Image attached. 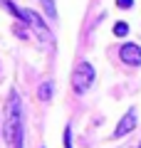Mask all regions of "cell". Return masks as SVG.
<instances>
[{"instance_id":"8992f818","label":"cell","mask_w":141,"mask_h":148,"mask_svg":"<svg viewBox=\"0 0 141 148\" xmlns=\"http://www.w3.org/2000/svg\"><path fill=\"white\" fill-rule=\"evenodd\" d=\"M42 3V10L50 20H57V5H55V0H40Z\"/></svg>"},{"instance_id":"8fae6325","label":"cell","mask_w":141,"mask_h":148,"mask_svg":"<svg viewBox=\"0 0 141 148\" xmlns=\"http://www.w3.org/2000/svg\"><path fill=\"white\" fill-rule=\"evenodd\" d=\"M139 148H141V143H139Z\"/></svg>"},{"instance_id":"3957f363","label":"cell","mask_w":141,"mask_h":148,"mask_svg":"<svg viewBox=\"0 0 141 148\" xmlns=\"http://www.w3.org/2000/svg\"><path fill=\"white\" fill-rule=\"evenodd\" d=\"M136 121H139V116H136V109H129L121 116V121L116 123V128H114V133H111V138H124L126 133H131L136 128Z\"/></svg>"},{"instance_id":"9c48e42d","label":"cell","mask_w":141,"mask_h":148,"mask_svg":"<svg viewBox=\"0 0 141 148\" xmlns=\"http://www.w3.org/2000/svg\"><path fill=\"white\" fill-rule=\"evenodd\" d=\"M116 5H119L121 10H129V8L134 5V0H116Z\"/></svg>"},{"instance_id":"5b68a950","label":"cell","mask_w":141,"mask_h":148,"mask_svg":"<svg viewBox=\"0 0 141 148\" xmlns=\"http://www.w3.org/2000/svg\"><path fill=\"white\" fill-rule=\"evenodd\" d=\"M52 94H55V82H42V84L37 86V99L45 101V104L52 99Z\"/></svg>"},{"instance_id":"ba28073f","label":"cell","mask_w":141,"mask_h":148,"mask_svg":"<svg viewBox=\"0 0 141 148\" xmlns=\"http://www.w3.org/2000/svg\"><path fill=\"white\" fill-rule=\"evenodd\" d=\"M12 32H15L20 40H27V32H25V27H22V25H12Z\"/></svg>"},{"instance_id":"30bf717a","label":"cell","mask_w":141,"mask_h":148,"mask_svg":"<svg viewBox=\"0 0 141 148\" xmlns=\"http://www.w3.org/2000/svg\"><path fill=\"white\" fill-rule=\"evenodd\" d=\"M69 133H72V131H69V126H67V128H64V148H72V138H69Z\"/></svg>"},{"instance_id":"52a82bcc","label":"cell","mask_w":141,"mask_h":148,"mask_svg":"<svg viewBox=\"0 0 141 148\" xmlns=\"http://www.w3.org/2000/svg\"><path fill=\"white\" fill-rule=\"evenodd\" d=\"M126 32H129V25H126V22H116L114 25V35L116 37H124Z\"/></svg>"},{"instance_id":"7a4b0ae2","label":"cell","mask_w":141,"mask_h":148,"mask_svg":"<svg viewBox=\"0 0 141 148\" xmlns=\"http://www.w3.org/2000/svg\"><path fill=\"white\" fill-rule=\"evenodd\" d=\"M94 67L89 62H79L77 67H74V74H72V89L74 94H87L89 86L94 84Z\"/></svg>"},{"instance_id":"277c9868","label":"cell","mask_w":141,"mask_h":148,"mask_svg":"<svg viewBox=\"0 0 141 148\" xmlns=\"http://www.w3.org/2000/svg\"><path fill=\"white\" fill-rule=\"evenodd\" d=\"M119 57H121V62L131 64V67H139L141 64V47L134 45V42H129V45H124L119 49Z\"/></svg>"},{"instance_id":"6da1fadb","label":"cell","mask_w":141,"mask_h":148,"mask_svg":"<svg viewBox=\"0 0 141 148\" xmlns=\"http://www.w3.org/2000/svg\"><path fill=\"white\" fill-rule=\"evenodd\" d=\"M22 133H25V126H22V104H20V96L12 89L8 101H5V141H8V146L22 148Z\"/></svg>"}]
</instances>
